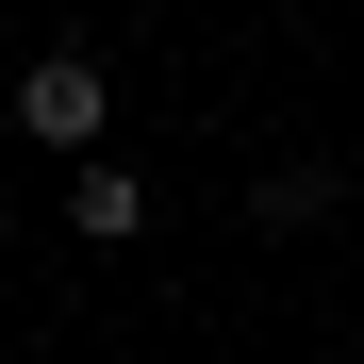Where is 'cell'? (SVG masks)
<instances>
[{
	"label": "cell",
	"instance_id": "obj_3",
	"mask_svg": "<svg viewBox=\"0 0 364 364\" xmlns=\"http://www.w3.org/2000/svg\"><path fill=\"white\" fill-rule=\"evenodd\" d=\"M249 215H265V232H298V215H331V166H265V182H249Z\"/></svg>",
	"mask_w": 364,
	"mask_h": 364
},
{
	"label": "cell",
	"instance_id": "obj_2",
	"mask_svg": "<svg viewBox=\"0 0 364 364\" xmlns=\"http://www.w3.org/2000/svg\"><path fill=\"white\" fill-rule=\"evenodd\" d=\"M67 232H83V249H133V232H149V182L133 166H83L67 182Z\"/></svg>",
	"mask_w": 364,
	"mask_h": 364
},
{
	"label": "cell",
	"instance_id": "obj_1",
	"mask_svg": "<svg viewBox=\"0 0 364 364\" xmlns=\"http://www.w3.org/2000/svg\"><path fill=\"white\" fill-rule=\"evenodd\" d=\"M100 116H116L100 50H33V67H17V133L33 149H100Z\"/></svg>",
	"mask_w": 364,
	"mask_h": 364
}]
</instances>
